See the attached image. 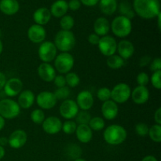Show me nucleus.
<instances>
[{"label":"nucleus","mask_w":161,"mask_h":161,"mask_svg":"<svg viewBox=\"0 0 161 161\" xmlns=\"http://www.w3.org/2000/svg\"><path fill=\"white\" fill-rule=\"evenodd\" d=\"M133 9L135 14L143 19H153L160 14V0H134Z\"/></svg>","instance_id":"f257e3e1"},{"label":"nucleus","mask_w":161,"mask_h":161,"mask_svg":"<svg viewBox=\"0 0 161 161\" xmlns=\"http://www.w3.org/2000/svg\"><path fill=\"white\" fill-rule=\"evenodd\" d=\"M127 136L126 129L119 124H113L106 127L103 134L105 142L111 146H118L124 142Z\"/></svg>","instance_id":"f03ea898"},{"label":"nucleus","mask_w":161,"mask_h":161,"mask_svg":"<svg viewBox=\"0 0 161 161\" xmlns=\"http://www.w3.org/2000/svg\"><path fill=\"white\" fill-rule=\"evenodd\" d=\"M75 35L71 31L61 30L56 34L54 37V45L57 50L61 53H69L74 48L75 45Z\"/></svg>","instance_id":"7ed1b4c3"},{"label":"nucleus","mask_w":161,"mask_h":161,"mask_svg":"<svg viewBox=\"0 0 161 161\" xmlns=\"http://www.w3.org/2000/svg\"><path fill=\"white\" fill-rule=\"evenodd\" d=\"M110 28L115 36L119 38H125L132 31L131 20L124 16H117L113 19Z\"/></svg>","instance_id":"20e7f679"},{"label":"nucleus","mask_w":161,"mask_h":161,"mask_svg":"<svg viewBox=\"0 0 161 161\" xmlns=\"http://www.w3.org/2000/svg\"><path fill=\"white\" fill-rule=\"evenodd\" d=\"M20 113V108L16 101L10 98L0 100V116L5 119H13Z\"/></svg>","instance_id":"39448f33"},{"label":"nucleus","mask_w":161,"mask_h":161,"mask_svg":"<svg viewBox=\"0 0 161 161\" xmlns=\"http://www.w3.org/2000/svg\"><path fill=\"white\" fill-rule=\"evenodd\" d=\"M74 62V58L71 53H61L55 58L54 67L59 73L67 74L73 68Z\"/></svg>","instance_id":"423d86ee"},{"label":"nucleus","mask_w":161,"mask_h":161,"mask_svg":"<svg viewBox=\"0 0 161 161\" xmlns=\"http://www.w3.org/2000/svg\"><path fill=\"white\" fill-rule=\"evenodd\" d=\"M131 94L130 86L127 83L116 84L111 91V98L116 104H123L129 100Z\"/></svg>","instance_id":"0eeeda50"},{"label":"nucleus","mask_w":161,"mask_h":161,"mask_svg":"<svg viewBox=\"0 0 161 161\" xmlns=\"http://www.w3.org/2000/svg\"><path fill=\"white\" fill-rule=\"evenodd\" d=\"M57 50L54 43L51 41H45L40 44L39 47V58L42 62L50 63L54 61L57 57Z\"/></svg>","instance_id":"6e6552de"},{"label":"nucleus","mask_w":161,"mask_h":161,"mask_svg":"<svg viewBox=\"0 0 161 161\" xmlns=\"http://www.w3.org/2000/svg\"><path fill=\"white\" fill-rule=\"evenodd\" d=\"M97 46L101 53L106 57L115 54L117 50V42L114 38L110 36H105L100 38Z\"/></svg>","instance_id":"1a4fd4ad"},{"label":"nucleus","mask_w":161,"mask_h":161,"mask_svg":"<svg viewBox=\"0 0 161 161\" xmlns=\"http://www.w3.org/2000/svg\"><path fill=\"white\" fill-rule=\"evenodd\" d=\"M79 109L80 108L75 101L66 99L61 103L59 108V112L60 115L64 119H67L68 120L75 118L77 113H79Z\"/></svg>","instance_id":"9d476101"},{"label":"nucleus","mask_w":161,"mask_h":161,"mask_svg":"<svg viewBox=\"0 0 161 161\" xmlns=\"http://www.w3.org/2000/svg\"><path fill=\"white\" fill-rule=\"evenodd\" d=\"M58 100L50 91H42L36 97V103L42 109H51L56 105Z\"/></svg>","instance_id":"9b49d317"},{"label":"nucleus","mask_w":161,"mask_h":161,"mask_svg":"<svg viewBox=\"0 0 161 161\" xmlns=\"http://www.w3.org/2000/svg\"><path fill=\"white\" fill-rule=\"evenodd\" d=\"M28 135L26 132L21 129H18L10 134L8 138V144L13 149H20L27 142Z\"/></svg>","instance_id":"f8f14e48"},{"label":"nucleus","mask_w":161,"mask_h":161,"mask_svg":"<svg viewBox=\"0 0 161 161\" xmlns=\"http://www.w3.org/2000/svg\"><path fill=\"white\" fill-rule=\"evenodd\" d=\"M42 127L44 131L48 135H56L61 130L62 122L57 116H49L45 118Z\"/></svg>","instance_id":"ddd939ff"},{"label":"nucleus","mask_w":161,"mask_h":161,"mask_svg":"<svg viewBox=\"0 0 161 161\" xmlns=\"http://www.w3.org/2000/svg\"><path fill=\"white\" fill-rule=\"evenodd\" d=\"M22 89H23V83L18 78H11L6 80V83L3 88L6 95L10 97L19 95V94L22 91Z\"/></svg>","instance_id":"4468645a"},{"label":"nucleus","mask_w":161,"mask_h":161,"mask_svg":"<svg viewBox=\"0 0 161 161\" xmlns=\"http://www.w3.org/2000/svg\"><path fill=\"white\" fill-rule=\"evenodd\" d=\"M76 104L79 108L83 111H88L91 109L94 105V97L89 91H82L78 94L76 97Z\"/></svg>","instance_id":"2eb2a0df"},{"label":"nucleus","mask_w":161,"mask_h":161,"mask_svg":"<svg viewBox=\"0 0 161 161\" xmlns=\"http://www.w3.org/2000/svg\"><path fill=\"white\" fill-rule=\"evenodd\" d=\"M47 36L46 29L43 26L32 25L28 30V38L33 43H42Z\"/></svg>","instance_id":"dca6fc26"},{"label":"nucleus","mask_w":161,"mask_h":161,"mask_svg":"<svg viewBox=\"0 0 161 161\" xmlns=\"http://www.w3.org/2000/svg\"><path fill=\"white\" fill-rule=\"evenodd\" d=\"M38 75L43 81L50 83L54 80L56 76V71L53 65L50 63H41L38 67Z\"/></svg>","instance_id":"f3484780"},{"label":"nucleus","mask_w":161,"mask_h":161,"mask_svg":"<svg viewBox=\"0 0 161 161\" xmlns=\"http://www.w3.org/2000/svg\"><path fill=\"white\" fill-rule=\"evenodd\" d=\"M119 113L118 105L113 100H108L103 102L102 105V116L107 120H113L117 116Z\"/></svg>","instance_id":"a211bd4d"},{"label":"nucleus","mask_w":161,"mask_h":161,"mask_svg":"<svg viewBox=\"0 0 161 161\" xmlns=\"http://www.w3.org/2000/svg\"><path fill=\"white\" fill-rule=\"evenodd\" d=\"M132 101L137 105H142L148 102L149 98V91L146 86H138L131 91Z\"/></svg>","instance_id":"6ab92c4d"},{"label":"nucleus","mask_w":161,"mask_h":161,"mask_svg":"<svg viewBox=\"0 0 161 161\" xmlns=\"http://www.w3.org/2000/svg\"><path fill=\"white\" fill-rule=\"evenodd\" d=\"M117 51L119 57L124 60H127L133 56L135 53V47L130 41L124 39L117 44Z\"/></svg>","instance_id":"aec40b11"},{"label":"nucleus","mask_w":161,"mask_h":161,"mask_svg":"<svg viewBox=\"0 0 161 161\" xmlns=\"http://www.w3.org/2000/svg\"><path fill=\"white\" fill-rule=\"evenodd\" d=\"M35 100H36V97H35L34 93L30 90H25L19 94L17 104L19 105L20 108L28 109L32 106Z\"/></svg>","instance_id":"412c9836"},{"label":"nucleus","mask_w":161,"mask_h":161,"mask_svg":"<svg viewBox=\"0 0 161 161\" xmlns=\"http://www.w3.org/2000/svg\"><path fill=\"white\" fill-rule=\"evenodd\" d=\"M51 14L50 9L47 7H40L36 9L33 14V20L36 22V25H47L51 19Z\"/></svg>","instance_id":"4be33fe9"},{"label":"nucleus","mask_w":161,"mask_h":161,"mask_svg":"<svg viewBox=\"0 0 161 161\" xmlns=\"http://www.w3.org/2000/svg\"><path fill=\"white\" fill-rule=\"evenodd\" d=\"M20 9L17 0H0V11L8 16L17 14Z\"/></svg>","instance_id":"5701e85b"},{"label":"nucleus","mask_w":161,"mask_h":161,"mask_svg":"<svg viewBox=\"0 0 161 161\" xmlns=\"http://www.w3.org/2000/svg\"><path fill=\"white\" fill-rule=\"evenodd\" d=\"M75 133L76 135L77 139L82 143L90 142L93 138V131L88 124L77 125Z\"/></svg>","instance_id":"b1692460"},{"label":"nucleus","mask_w":161,"mask_h":161,"mask_svg":"<svg viewBox=\"0 0 161 161\" xmlns=\"http://www.w3.org/2000/svg\"><path fill=\"white\" fill-rule=\"evenodd\" d=\"M68 10L69 6L65 0H57L51 5L50 9L51 15L57 18H61L63 16L66 15Z\"/></svg>","instance_id":"393cba45"},{"label":"nucleus","mask_w":161,"mask_h":161,"mask_svg":"<svg viewBox=\"0 0 161 161\" xmlns=\"http://www.w3.org/2000/svg\"><path fill=\"white\" fill-rule=\"evenodd\" d=\"M94 33L98 36H107L110 31V23L105 17H101L96 19L94 24Z\"/></svg>","instance_id":"a878e982"},{"label":"nucleus","mask_w":161,"mask_h":161,"mask_svg":"<svg viewBox=\"0 0 161 161\" xmlns=\"http://www.w3.org/2000/svg\"><path fill=\"white\" fill-rule=\"evenodd\" d=\"M117 7V0H99V8L105 15H113L116 11Z\"/></svg>","instance_id":"bb28decb"},{"label":"nucleus","mask_w":161,"mask_h":161,"mask_svg":"<svg viewBox=\"0 0 161 161\" xmlns=\"http://www.w3.org/2000/svg\"><path fill=\"white\" fill-rule=\"evenodd\" d=\"M119 11L120 16H124V17L130 19V20L135 16V13L134 11L133 6L127 0H124V1H122L119 3Z\"/></svg>","instance_id":"cd10ccee"},{"label":"nucleus","mask_w":161,"mask_h":161,"mask_svg":"<svg viewBox=\"0 0 161 161\" xmlns=\"http://www.w3.org/2000/svg\"><path fill=\"white\" fill-rule=\"evenodd\" d=\"M106 63L107 65L110 69L116 70V69H120L124 65V60L121 57H119V55L113 54L112 56L108 57Z\"/></svg>","instance_id":"c85d7f7f"},{"label":"nucleus","mask_w":161,"mask_h":161,"mask_svg":"<svg viewBox=\"0 0 161 161\" xmlns=\"http://www.w3.org/2000/svg\"><path fill=\"white\" fill-rule=\"evenodd\" d=\"M88 126H89L90 128L92 130L99 131V130H103L105 126V120L102 117L95 116V117L91 118L89 124H88Z\"/></svg>","instance_id":"c756f323"},{"label":"nucleus","mask_w":161,"mask_h":161,"mask_svg":"<svg viewBox=\"0 0 161 161\" xmlns=\"http://www.w3.org/2000/svg\"><path fill=\"white\" fill-rule=\"evenodd\" d=\"M75 25V20L74 18L71 15H64L62 17H61L60 20V26L61 29L64 31H70Z\"/></svg>","instance_id":"7c9ffc66"},{"label":"nucleus","mask_w":161,"mask_h":161,"mask_svg":"<svg viewBox=\"0 0 161 161\" xmlns=\"http://www.w3.org/2000/svg\"><path fill=\"white\" fill-rule=\"evenodd\" d=\"M149 138L154 142L160 143L161 142V126L159 124H155L153 125L149 129Z\"/></svg>","instance_id":"2f4dec72"},{"label":"nucleus","mask_w":161,"mask_h":161,"mask_svg":"<svg viewBox=\"0 0 161 161\" xmlns=\"http://www.w3.org/2000/svg\"><path fill=\"white\" fill-rule=\"evenodd\" d=\"M64 77H65L66 84L69 87H76L80 84V79L75 72H69V73L66 74V75Z\"/></svg>","instance_id":"473e14b6"},{"label":"nucleus","mask_w":161,"mask_h":161,"mask_svg":"<svg viewBox=\"0 0 161 161\" xmlns=\"http://www.w3.org/2000/svg\"><path fill=\"white\" fill-rule=\"evenodd\" d=\"M30 117H31V121L36 124H42L46 118L44 112L42 109H39V108H36V109L33 110L31 113Z\"/></svg>","instance_id":"72a5a7b5"},{"label":"nucleus","mask_w":161,"mask_h":161,"mask_svg":"<svg viewBox=\"0 0 161 161\" xmlns=\"http://www.w3.org/2000/svg\"><path fill=\"white\" fill-rule=\"evenodd\" d=\"M75 123L78 124V125L80 124H88L90 120L91 119V116L87 111H79L77 113L76 116H75Z\"/></svg>","instance_id":"f704fd0d"},{"label":"nucleus","mask_w":161,"mask_h":161,"mask_svg":"<svg viewBox=\"0 0 161 161\" xmlns=\"http://www.w3.org/2000/svg\"><path fill=\"white\" fill-rule=\"evenodd\" d=\"M76 127L77 124L75 121L72 120V119H68L64 124H62V128H61V130L66 135H72V134H74L75 132Z\"/></svg>","instance_id":"c9c22d12"},{"label":"nucleus","mask_w":161,"mask_h":161,"mask_svg":"<svg viewBox=\"0 0 161 161\" xmlns=\"http://www.w3.org/2000/svg\"><path fill=\"white\" fill-rule=\"evenodd\" d=\"M70 89L67 86H63V87L58 88L53 93L56 97L57 100H66L70 95Z\"/></svg>","instance_id":"e433bc0d"},{"label":"nucleus","mask_w":161,"mask_h":161,"mask_svg":"<svg viewBox=\"0 0 161 161\" xmlns=\"http://www.w3.org/2000/svg\"><path fill=\"white\" fill-rule=\"evenodd\" d=\"M97 97L101 102H105L111 99V90L108 87H102L97 91Z\"/></svg>","instance_id":"4c0bfd02"},{"label":"nucleus","mask_w":161,"mask_h":161,"mask_svg":"<svg viewBox=\"0 0 161 161\" xmlns=\"http://www.w3.org/2000/svg\"><path fill=\"white\" fill-rule=\"evenodd\" d=\"M67 153L71 158H74L75 160L77 158H80L82 153L81 148L75 144L70 145L67 148Z\"/></svg>","instance_id":"58836bf2"},{"label":"nucleus","mask_w":161,"mask_h":161,"mask_svg":"<svg viewBox=\"0 0 161 161\" xmlns=\"http://www.w3.org/2000/svg\"><path fill=\"white\" fill-rule=\"evenodd\" d=\"M149 127L145 123H138L135 127V132L141 137H145L149 134Z\"/></svg>","instance_id":"ea45409f"},{"label":"nucleus","mask_w":161,"mask_h":161,"mask_svg":"<svg viewBox=\"0 0 161 161\" xmlns=\"http://www.w3.org/2000/svg\"><path fill=\"white\" fill-rule=\"evenodd\" d=\"M160 76H161V71L158 72H155L153 73L152 76H151V83L155 87L156 89L160 90L161 89V81H160Z\"/></svg>","instance_id":"a19ab883"},{"label":"nucleus","mask_w":161,"mask_h":161,"mask_svg":"<svg viewBox=\"0 0 161 161\" xmlns=\"http://www.w3.org/2000/svg\"><path fill=\"white\" fill-rule=\"evenodd\" d=\"M137 83L138 86H146L149 83V77L146 72H142L137 76Z\"/></svg>","instance_id":"79ce46f5"},{"label":"nucleus","mask_w":161,"mask_h":161,"mask_svg":"<svg viewBox=\"0 0 161 161\" xmlns=\"http://www.w3.org/2000/svg\"><path fill=\"white\" fill-rule=\"evenodd\" d=\"M53 83H54L55 86H56L58 88L63 87V86H66L65 77L62 75H56L54 78V80H53Z\"/></svg>","instance_id":"37998d69"},{"label":"nucleus","mask_w":161,"mask_h":161,"mask_svg":"<svg viewBox=\"0 0 161 161\" xmlns=\"http://www.w3.org/2000/svg\"><path fill=\"white\" fill-rule=\"evenodd\" d=\"M150 70L152 72H158L161 71V59L160 58H155L150 62Z\"/></svg>","instance_id":"c03bdc74"},{"label":"nucleus","mask_w":161,"mask_h":161,"mask_svg":"<svg viewBox=\"0 0 161 161\" xmlns=\"http://www.w3.org/2000/svg\"><path fill=\"white\" fill-rule=\"evenodd\" d=\"M68 6L69 9H71L72 11H76L81 7V3L80 0H70L68 3Z\"/></svg>","instance_id":"a18cd8bd"},{"label":"nucleus","mask_w":161,"mask_h":161,"mask_svg":"<svg viewBox=\"0 0 161 161\" xmlns=\"http://www.w3.org/2000/svg\"><path fill=\"white\" fill-rule=\"evenodd\" d=\"M99 40H100V36H98L97 34H95V33L89 35V36H88V42H89L91 45L97 46Z\"/></svg>","instance_id":"49530a36"},{"label":"nucleus","mask_w":161,"mask_h":161,"mask_svg":"<svg viewBox=\"0 0 161 161\" xmlns=\"http://www.w3.org/2000/svg\"><path fill=\"white\" fill-rule=\"evenodd\" d=\"M80 1L81 4L88 6V7L96 6L99 3V0H80Z\"/></svg>","instance_id":"de8ad7c7"},{"label":"nucleus","mask_w":161,"mask_h":161,"mask_svg":"<svg viewBox=\"0 0 161 161\" xmlns=\"http://www.w3.org/2000/svg\"><path fill=\"white\" fill-rule=\"evenodd\" d=\"M151 62V58L149 56H144L143 58H141L139 62V65L141 67H144V66L148 65V64H150Z\"/></svg>","instance_id":"09e8293b"},{"label":"nucleus","mask_w":161,"mask_h":161,"mask_svg":"<svg viewBox=\"0 0 161 161\" xmlns=\"http://www.w3.org/2000/svg\"><path fill=\"white\" fill-rule=\"evenodd\" d=\"M154 120H155L157 124H159V125L161 124V108H157V111L155 112V114H154Z\"/></svg>","instance_id":"8fccbe9b"},{"label":"nucleus","mask_w":161,"mask_h":161,"mask_svg":"<svg viewBox=\"0 0 161 161\" xmlns=\"http://www.w3.org/2000/svg\"><path fill=\"white\" fill-rule=\"evenodd\" d=\"M6 83V77L2 72H0V91L4 88L5 84Z\"/></svg>","instance_id":"3c124183"},{"label":"nucleus","mask_w":161,"mask_h":161,"mask_svg":"<svg viewBox=\"0 0 161 161\" xmlns=\"http://www.w3.org/2000/svg\"><path fill=\"white\" fill-rule=\"evenodd\" d=\"M142 161H158V160H157V159L154 156L149 155V156H146V157H145L142 160Z\"/></svg>","instance_id":"603ef678"},{"label":"nucleus","mask_w":161,"mask_h":161,"mask_svg":"<svg viewBox=\"0 0 161 161\" xmlns=\"http://www.w3.org/2000/svg\"><path fill=\"white\" fill-rule=\"evenodd\" d=\"M8 144V138L6 137H1L0 138V146L4 147Z\"/></svg>","instance_id":"864d4df0"},{"label":"nucleus","mask_w":161,"mask_h":161,"mask_svg":"<svg viewBox=\"0 0 161 161\" xmlns=\"http://www.w3.org/2000/svg\"><path fill=\"white\" fill-rule=\"evenodd\" d=\"M5 124H6V121H5V119H4V118L2 117L1 116H0V130H3V127H5Z\"/></svg>","instance_id":"5fc2aeb1"},{"label":"nucleus","mask_w":161,"mask_h":161,"mask_svg":"<svg viewBox=\"0 0 161 161\" xmlns=\"http://www.w3.org/2000/svg\"><path fill=\"white\" fill-rule=\"evenodd\" d=\"M5 154H6V152H5L4 147L0 146V160H2L5 157Z\"/></svg>","instance_id":"6e6d98bb"},{"label":"nucleus","mask_w":161,"mask_h":161,"mask_svg":"<svg viewBox=\"0 0 161 161\" xmlns=\"http://www.w3.org/2000/svg\"><path fill=\"white\" fill-rule=\"evenodd\" d=\"M157 19H158V27H159V29H160L161 28V24H160V17H161V13L160 14H159L158 16H157Z\"/></svg>","instance_id":"4d7b16f0"},{"label":"nucleus","mask_w":161,"mask_h":161,"mask_svg":"<svg viewBox=\"0 0 161 161\" xmlns=\"http://www.w3.org/2000/svg\"><path fill=\"white\" fill-rule=\"evenodd\" d=\"M3 43L1 41V39H0V54L3 53Z\"/></svg>","instance_id":"13d9d810"},{"label":"nucleus","mask_w":161,"mask_h":161,"mask_svg":"<svg viewBox=\"0 0 161 161\" xmlns=\"http://www.w3.org/2000/svg\"><path fill=\"white\" fill-rule=\"evenodd\" d=\"M74 161H86V160H84V159H82V158H80H80H77V159H75V160H74Z\"/></svg>","instance_id":"bf43d9fd"},{"label":"nucleus","mask_w":161,"mask_h":161,"mask_svg":"<svg viewBox=\"0 0 161 161\" xmlns=\"http://www.w3.org/2000/svg\"></svg>","instance_id":"052dcab7"}]
</instances>
